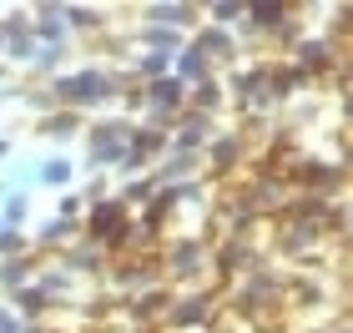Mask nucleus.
I'll return each instance as SVG.
<instances>
[{
    "instance_id": "f257e3e1",
    "label": "nucleus",
    "mask_w": 353,
    "mask_h": 333,
    "mask_svg": "<svg viewBox=\"0 0 353 333\" xmlns=\"http://www.w3.org/2000/svg\"><path fill=\"white\" fill-rule=\"evenodd\" d=\"M51 97L56 101H71V106H101V101L117 97V76L86 66V71H76V76H61Z\"/></svg>"
},
{
    "instance_id": "f03ea898",
    "label": "nucleus",
    "mask_w": 353,
    "mask_h": 333,
    "mask_svg": "<svg viewBox=\"0 0 353 333\" xmlns=\"http://www.w3.org/2000/svg\"><path fill=\"white\" fill-rule=\"evenodd\" d=\"M126 147H132V126H126V121H101V126L91 132V162H96V167L121 162Z\"/></svg>"
},
{
    "instance_id": "7ed1b4c3",
    "label": "nucleus",
    "mask_w": 353,
    "mask_h": 333,
    "mask_svg": "<svg viewBox=\"0 0 353 333\" xmlns=\"http://www.w3.org/2000/svg\"><path fill=\"white\" fill-rule=\"evenodd\" d=\"M182 97H187V86L172 81V76H162V81L147 86V106H152L157 121H176V117H182Z\"/></svg>"
},
{
    "instance_id": "20e7f679",
    "label": "nucleus",
    "mask_w": 353,
    "mask_h": 333,
    "mask_svg": "<svg viewBox=\"0 0 353 333\" xmlns=\"http://www.w3.org/2000/svg\"><path fill=\"white\" fill-rule=\"evenodd\" d=\"M126 232L132 228H126V208L121 202H101V208L91 212V237L96 243H121Z\"/></svg>"
},
{
    "instance_id": "39448f33",
    "label": "nucleus",
    "mask_w": 353,
    "mask_h": 333,
    "mask_svg": "<svg viewBox=\"0 0 353 333\" xmlns=\"http://www.w3.org/2000/svg\"><path fill=\"white\" fill-rule=\"evenodd\" d=\"M298 61H303V76H308V71H328L339 56H333L328 41H303V46H298Z\"/></svg>"
},
{
    "instance_id": "423d86ee",
    "label": "nucleus",
    "mask_w": 353,
    "mask_h": 333,
    "mask_svg": "<svg viewBox=\"0 0 353 333\" xmlns=\"http://www.w3.org/2000/svg\"><path fill=\"white\" fill-rule=\"evenodd\" d=\"M176 71H182V86H187V81H207V76H212V61H207L197 46H182V61H176Z\"/></svg>"
},
{
    "instance_id": "0eeeda50",
    "label": "nucleus",
    "mask_w": 353,
    "mask_h": 333,
    "mask_svg": "<svg viewBox=\"0 0 353 333\" xmlns=\"http://www.w3.org/2000/svg\"><path fill=\"white\" fill-rule=\"evenodd\" d=\"M243 15L258 30H278L283 21H288V6H268V0H258V6H243Z\"/></svg>"
},
{
    "instance_id": "6e6552de",
    "label": "nucleus",
    "mask_w": 353,
    "mask_h": 333,
    "mask_svg": "<svg viewBox=\"0 0 353 333\" xmlns=\"http://www.w3.org/2000/svg\"><path fill=\"white\" fill-rule=\"evenodd\" d=\"M207 303H212V298H202V293L197 298H182V308H172V323H182V328L187 323H202L207 319Z\"/></svg>"
},
{
    "instance_id": "1a4fd4ad",
    "label": "nucleus",
    "mask_w": 353,
    "mask_h": 333,
    "mask_svg": "<svg viewBox=\"0 0 353 333\" xmlns=\"http://www.w3.org/2000/svg\"><path fill=\"white\" fill-rule=\"evenodd\" d=\"M147 21H152V26L162 21L167 30H172V26H187V21H192V6H152V10H147Z\"/></svg>"
},
{
    "instance_id": "9d476101",
    "label": "nucleus",
    "mask_w": 353,
    "mask_h": 333,
    "mask_svg": "<svg viewBox=\"0 0 353 333\" xmlns=\"http://www.w3.org/2000/svg\"><path fill=\"white\" fill-rule=\"evenodd\" d=\"M192 97H197V111L207 117V111L222 106V86H217V81H197V91H192Z\"/></svg>"
},
{
    "instance_id": "9b49d317",
    "label": "nucleus",
    "mask_w": 353,
    "mask_h": 333,
    "mask_svg": "<svg viewBox=\"0 0 353 333\" xmlns=\"http://www.w3.org/2000/svg\"><path fill=\"white\" fill-rule=\"evenodd\" d=\"M197 263H202V248L197 243H182V248L172 252V273H192Z\"/></svg>"
},
{
    "instance_id": "f8f14e48",
    "label": "nucleus",
    "mask_w": 353,
    "mask_h": 333,
    "mask_svg": "<svg viewBox=\"0 0 353 333\" xmlns=\"http://www.w3.org/2000/svg\"><path fill=\"white\" fill-rule=\"evenodd\" d=\"M141 41H147L152 46V51H172V46H176V30H167V26H147V30H141Z\"/></svg>"
},
{
    "instance_id": "ddd939ff",
    "label": "nucleus",
    "mask_w": 353,
    "mask_h": 333,
    "mask_svg": "<svg viewBox=\"0 0 353 333\" xmlns=\"http://www.w3.org/2000/svg\"><path fill=\"white\" fill-rule=\"evenodd\" d=\"M167 71H172V56H162V51H147V56H141V76H152V81H162Z\"/></svg>"
},
{
    "instance_id": "4468645a",
    "label": "nucleus",
    "mask_w": 353,
    "mask_h": 333,
    "mask_svg": "<svg viewBox=\"0 0 353 333\" xmlns=\"http://www.w3.org/2000/svg\"><path fill=\"white\" fill-rule=\"evenodd\" d=\"M76 228H81V222H71V217H56L51 228H41V243H61V237H76Z\"/></svg>"
},
{
    "instance_id": "2eb2a0df",
    "label": "nucleus",
    "mask_w": 353,
    "mask_h": 333,
    "mask_svg": "<svg viewBox=\"0 0 353 333\" xmlns=\"http://www.w3.org/2000/svg\"><path fill=\"white\" fill-rule=\"evenodd\" d=\"M237 152H243V141H237V137H217L212 162H217V167H232V157H237Z\"/></svg>"
},
{
    "instance_id": "dca6fc26",
    "label": "nucleus",
    "mask_w": 353,
    "mask_h": 333,
    "mask_svg": "<svg viewBox=\"0 0 353 333\" xmlns=\"http://www.w3.org/2000/svg\"><path fill=\"white\" fill-rule=\"evenodd\" d=\"M41 182H46V187H66V182H71V162H46V167H41Z\"/></svg>"
},
{
    "instance_id": "f3484780",
    "label": "nucleus",
    "mask_w": 353,
    "mask_h": 333,
    "mask_svg": "<svg viewBox=\"0 0 353 333\" xmlns=\"http://www.w3.org/2000/svg\"><path fill=\"white\" fill-rule=\"evenodd\" d=\"M15 303H21V313H46V303H51V298H46L41 288H21V298H15Z\"/></svg>"
},
{
    "instance_id": "a211bd4d",
    "label": "nucleus",
    "mask_w": 353,
    "mask_h": 333,
    "mask_svg": "<svg viewBox=\"0 0 353 333\" xmlns=\"http://www.w3.org/2000/svg\"><path fill=\"white\" fill-rule=\"evenodd\" d=\"M26 273H30V263H21V258H15V263H6V268H0V283H10V288H15V283H26Z\"/></svg>"
},
{
    "instance_id": "6ab92c4d",
    "label": "nucleus",
    "mask_w": 353,
    "mask_h": 333,
    "mask_svg": "<svg viewBox=\"0 0 353 333\" xmlns=\"http://www.w3.org/2000/svg\"><path fill=\"white\" fill-rule=\"evenodd\" d=\"M71 126H76V117H56V121H46L41 132H51V137H56V132H71Z\"/></svg>"
},
{
    "instance_id": "aec40b11",
    "label": "nucleus",
    "mask_w": 353,
    "mask_h": 333,
    "mask_svg": "<svg viewBox=\"0 0 353 333\" xmlns=\"http://www.w3.org/2000/svg\"><path fill=\"white\" fill-rule=\"evenodd\" d=\"M21 248V232H0V252H15Z\"/></svg>"
},
{
    "instance_id": "412c9836",
    "label": "nucleus",
    "mask_w": 353,
    "mask_h": 333,
    "mask_svg": "<svg viewBox=\"0 0 353 333\" xmlns=\"http://www.w3.org/2000/svg\"><path fill=\"white\" fill-rule=\"evenodd\" d=\"M0 333H21V323H15L10 313H0Z\"/></svg>"
}]
</instances>
